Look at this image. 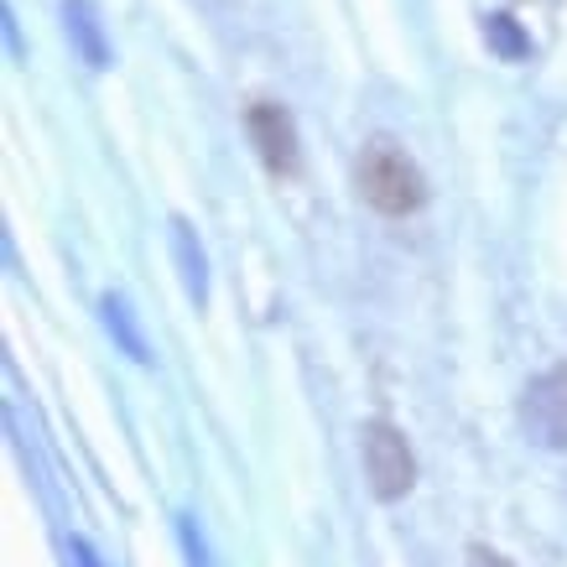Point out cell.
Wrapping results in <instances>:
<instances>
[{
  "mask_svg": "<svg viewBox=\"0 0 567 567\" xmlns=\"http://www.w3.org/2000/svg\"><path fill=\"white\" fill-rule=\"evenodd\" d=\"M354 183H360L364 204H375L380 214H416V208L427 204V177H422V167L385 136L364 141L360 162H354Z\"/></svg>",
  "mask_w": 567,
  "mask_h": 567,
  "instance_id": "1",
  "label": "cell"
},
{
  "mask_svg": "<svg viewBox=\"0 0 567 567\" xmlns=\"http://www.w3.org/2000/svg\"><path fill=\"white\" fill-rule=\"evenodd\" d=\"M364 474H370L380 499H401L412 489L416 464H412V453H406V437L391 422H370L364 427Z\"/></svg>",
  "mask_w": 567,
  "mask_h": 567,
  "instance_id": "2",
  "label": "cell"
},
{
  "mask_svg": "<svg viewBox=\"0 0 567 567\" xmlns=\"http://www.w3.org/2000/svg\"><path fill=\"white\" fill-rule=\"evenodd\" d=\"M520 422L542 447H567V364L547 370L520 401Z\"/></svg>",
  "mask_w": 567,
  "mask_h": 567,
  "instance_id": "3",
  "label": "cell"
},
{
  "mask_svg": "<svg viewBox=\"0 0 567 567\" xmlns=\"http://www.w3.org/2000/svg\"><path fill=\"white\" fill-rule=\"evenodd\" d=\"M245 125H250V141H256L260 162H266L271 173H297V125L281 104H266V100L250 104Z\"/></svg>",
  "mask_w": 567,
  "mask_h": 567,
  "instance_id": "4",
  "label": "cell"
},
{
  "mask_svg": "<svg viewBox=\"0 0 567 567\" xmlns=\"http://www.w3.org/2000/svg\"><path fill=\"white\" fill-rule=\"evenodd\" d=\"M63 17H69V37L79 42L84 63L89 69H104V63H110V48H104V37H100V17H94V6H89V0H69V6H63Z\"/></svg>",
  "mask_w": 567,
  "mask_h": 567,
  "instance_id": "5",
  "label": "cell"
},
{
  "mask_svg": "<svg viewBox=\"0 0 567 567\" xmlns=\"http://www.w3.org/2000/svg\"><path fill=\"white\" fill-rule=\"evenodd\" d=\"M173 240H177V260H183V276H188V292L204 302V250H193V235H188V224H183V219L173 224Z\"/></svg>",
  "mask_w": 567,
  "mask_h": 567,
  "instance_id": "6",
  "label": "cell"
},
{
  "mask_svg": "<svg viewBox=\"0 0 567 567\" xmlns=\"http://www.w3.org/2000/svg\"><path fill=\"white\" fill-rule=\"evenodd\" d=\"M484 37H489V48L505 52V58H526L532 52V42L520 37V27L511 17H489V27H484Z\"/></svg>",
  "mask_w": 567,
  "mask_h": 567,
  "instance_id": "7",
  "label": "cell"
},
{
  "mask_svg": "<svg viewBox=\"0 0 567 567\" xmlns=\"http://www.w3.org/2000/svg\"><path fill=\"white\" fill-rule=\"evenodd\" d=\"M104 323H110V333H121V344L136 354V360H146V344H141V333L131 328V312H125V302H115V297H104Z\"/></svg>",
  "mask_w": 567,
  "mask_h": 567,
  "instance_id": "8",
  "label": "cell"
},
{
  "mask_svg": "<svg viewBox=\"0 0 567 567\" xmlns=\"http://www.w3.org/2000/svg\"><path fill=\"white\" fill-rule=\"evenodd\" d=\"M468 567H511L499 551H489V547H468Z\"/></svg>",
  "mask_w": 567,
  "mask_h": 567,
  "instance_id": "9",
  "label": "cell"
},
{
  "mask_svg": "<svg viewBox=\"0 0 567 567\" xmlns=\"http://www.w3.org/2000/svg\"><path fill=\"white\" fill-rule=\"evenodd\" d=\"M73 557H79V567H100V563H94V551H89L84 542H79V547H73Z\"/></svg>",
  "mask_w": 567,
  "mask_h": 567,
  "instance_id": "10",
  "label": "cell"
}]
</instances>
